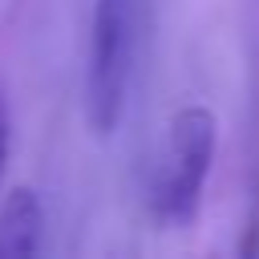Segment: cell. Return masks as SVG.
<instances>
[{
    "label": "cell",
    "instance_id": "6da1fadb",
    "mask_svg": "<svg viewBox=\"0 0 259 259\" xmlns=\"http://www.w3.org/2000/svg\"><path fill=\"white\" fill-rule=\"evenodd\" d=\"M214 150H219V117L198 101L182 105L166 125L150 186V210L162 227L170 231L194 227L214 166Z\"/></svg>",
    "mask_w": 259,
    "mask_h": 259
},
{
    "label": "cell",
    "instance_id": "7a4b0ae2",
    "mask_svg": "<svg viewBox=\"0 0 259 259\" xmlns=\"http://www.w3.org/2000/svg\"><path fill=\"white\" fill-rule=\"evenodd\" d=\"M138 20H142V0L93 4L89 57H85V121L97 138H109L125 117L134 57H138Z\"/></svg>",
    "mask_w": 259,
    "mask_h": 259
},
{
    "label": "cell",
    "instance_id": "3957f363",
    "mask_svg": "<svg viewBox=\"0 0 259 259\" xmlns=\"http://www.w3.org/2000/svg\"><path fill=\"white\" fill-rule=\"evenodd\" d=\"M45 239V206L32 186H12L0 202V259H32Z\"/></svg>",
    "mask_w": 259,
    "mask_h": 259
},
{
    "label": "cell",
    "instance_id": "277c9868",
    "mask_svg": "<svg viewBox=\"0 0 259 259\" xmlns=\"http://www.w3.org/2000/svg\"><path fill=\"white\" fill-rule=\"evenodd\" d=\"M8 146H12V121H8V101H4V89H0V178H4V166H8Z\"/></svg>",
    "mask_w": 259,
    "mask_h": 259
}]
</instances>
